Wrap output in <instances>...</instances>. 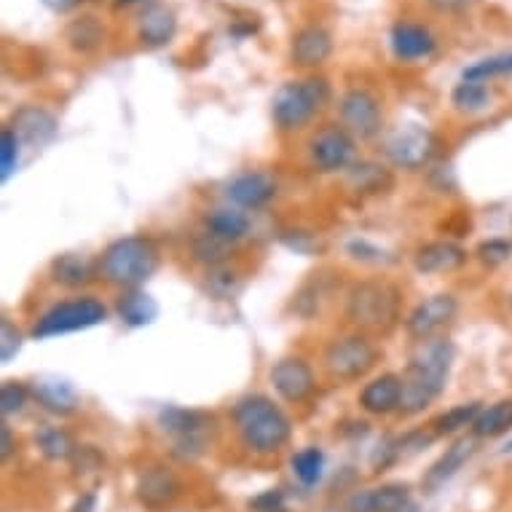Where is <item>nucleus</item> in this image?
Instances as JSON below:
<instances>
[{"label":"nucleus","mask_w":512,"mask_h":512,"mask_svg":"<svg viewBox=\"0 0 512 512\" xmlns=\"http://www.w3.org/2000/svg\"><path fill=\"white\" fill-rule=\"evenodd\" d=\"M27 397H30V392H27L25 384H19V381H6V384L0 387V411H3V416H14V413L22 411L27 405Z\"/></svg>","instance_id":"obj_37"},{"label":"nucleus","mask_w":512,"mask_h":512,"mask_svg":"<svg viewBox=\"0 0 512 512\" xmlns=\"http://www.w3.org/2000/svg\"><path fill=\"white\" fill-rule=\"evenodd\" d=\"M41 3L43 6H49L51 11H57V14H65V11L76 9L81 0H41Z\"/></svg>","instance_id":"obj_45"},{"label":"nucleus","mask_w":512,"mask_h":512,"mask_svg":"<svg viewBox=\"0 0 512 512\" xmlns=\"http://www.w3.org/2000/svg\"><path fill=\"white\" fill-rule=\"evenodd\" d=\"M435 135L429 129H421V126H405V129H397L395 135L387 140V159L395 164V167L403 169H421L424 164H429V159L435 156Z\"/></svg>","instance_id":"obj_10"},{"label":"nucleus","mask_w":512,"mask_h":512,"mask_svg":"<svg viewBox=\"0 0 512 512\" xmlns=\"http://www.w3.org/2000/svg\"><path fill=\"white\" fill-rule=\"evenodd\" d=\"M38 445H41V451L46 459L51 462H65L70 456L76 454V443H73V437L65 432V429L49 427L43 429L41 435H38Z\"/></svg>","instance_id":"obj_33"},{"label":"nucleus","mask_w":512,"mask_h":512,"mask_svg":"<svg viewBox=\"0 0 512 512\" xmlns=\"http://www.w3.org/2000/svg\"><path fill=\"white\" fill-rule=\"evenodd\" d=\"M19 140L17 135L11 132V129H3V135H0V177H3V183L14 175V169H17V159H19Z\"/></svg>","instance_id":"obj_38"},{"label":"nucleus","mask_w":512,"mask_h":512,"mask_svg":"<svg viewBox=\"0 0 512 512\" xmlns=\"http://www.w3.org/2000/svg\"><path fill=\"white\" fill-rule=\"evenodd\" d=\"M341 121L346 132H352L360 140H373L381 132V105L365 89H352L341 100Z\"/></svg>","instance_id":"obj_11"},{"label":"nucleus","mask_w":512,"mask_h":512,"mask_svg":"<svg viewBox=\"0 0 512 512\" xmlns=\"http://www.w3.org/2000/svg\"><path fill=\"white\" fill-rule=\"evenodd\" d=\"M293 470L303 486H314L325 470V454L319 448H303L293 456Z\"/></svg>","instance_id":"obj_34"},{"label":"nucleus","mask_w":512,"mask_h":512,"mask_svg":"<svg viewBox=\"0 0 512 512\" xmlns=\"http://www.w3.org/2000/svg\"><path fill=\"white\" fill-rule=\"evenodd\" d=\"M352 153L354 140L349 137L346 129H338V126L322 129V132L311 140V161H314L322 172H338V169L349 167Z\"/></svg>","instance_id":"obj_13"},{"label":"nucleus","mask_w":512,"mask_h":512,"mask_svg":"<svg viewBox=\"0 0 512 512\" xmlns=\"http://www.w3.org/2000/svg\"><path fill=\"white\" fill-rule=\"evenodd\" d=\"M274 194H277V183L263 172H247V175H239L228 185V199L236 207H244V210L266 207L274 199Z\"/></svg>","instance_id":"obj_17"},{"label":"nucleus","mask_w":512,"mask_h":512,"mask_svg":"<svg viewBox=\"0 0 512 512\" xmlns=\"http://www.w3.org/2000/svg\"><path fill=\"white\" fill-rule=\"evenodd\" d=\"M116 3H124V6H129V3H140V0H116Z\"/></svg>","instance_id":"obj_47"},{"label":"nucleus","mask_w":512,"mask_h":512,"mask_svg":"<svg viewBox=\"0 0 512 512\" xmlns=\"http://www.w3.org/2000/svg\"><path fill=\"white\" fill-rule=\"evenodd\" d=\"M499 76H512V51L480 59V62H475V65L464 70L462 81H480V84H486V81Z\"/></svg>","instance_id":"obj_29"},{"label":"nucleus","mask_w":512,"mask_h":512,"mask_svg":"<svg viewBox=\"0 0 512 512\" xmlns=\"http://www.w3.org/2000/svg\"><path fill=\"white\" fill-rule=\"evenodd\" d=\"M68 41L76 51H92L102 43V27L92 17L76 19L68 30Z\"/></svg>","instance_id":"obj_35"},{"label":"nucleus","mask_w":512,"mask_h":512,"mask_svg":"<svg viewBox=\"0 0 512 512\" xmlns=\"http://www.w3.org/2000/svg\"><path fill=\"white\" fill-rule=\"evenodd\" d=\"M177 494H180V480L167 467H151L137 480V499L151 510H161V507L172 504Z\"/></svg>","instance_id":"obj_16"},{"label":"nucleus","mask_w":512,"mask_h":512,"mask_svg":"<svg viewBox=\"0 0 512 512\" xmlns=\"http://www.w3.org/2000/svg\"><path fill=\"white\" fill-rule=\"evenodd\" d=\"M333 51V41L322 27H303L293 38V59L301 68H317Z\"/></svg>","instance_id":"obj_21"},{"label":"nucleus","mask_w":512,"mask_h":512,"mask_svg":"<svg viewBox=\"0 0 512 512\" xmlns=\"http://www.w3.org/2000/svg\"><path fill=\"white\" fill-rule=\"evenodd\" d=\"M459 311V301L451 293L429 295L427 301H421L416 309L411 311V317L405 319V330L408 336L416 341H427V338H437L440 330H445L456 319Z\"/></svg>","instance_id":"obj_9"},{"label":"nucleus","mask_w":512,"mask_h":512,"mask_svg":"<svg viewBox=\"0 0 512 512\" xmlns=\"http://www.w3.org/2000/svg\"><path fill=\"white\" fill-rule=\"evenodd\" d=\"M392 51L397 57L411 62V59L429 57L435 51V38L429 30L419 25H408V22H400L392 30Z\"/></svg>","instance_id":"obj_22"},{"label":"nucleus","mask_w":512,"mask_h":512,"mask_svg":"<svg viewBox=\"0 0 512 512\" xmlns=\"http://www.w3.org/2000/svg\"><path fill=\"white\" fill-rule=\"evenodd\" d=\"M504 451H512V440L507 445H504Z\"/></svg>","instance_id":"obj_48"},{"label":"nucleus","mask_w":512,"mask_h":512,"mask_svg":"<svg viewBox=\"0 0 512 512\" xmlns=\"http://www.w3.org/2000/svg\"><path fill=\"white\" fill-rule=\"evenodd\" d=\"M252 507L258 512H282L279 507H282V494L279 491H269V494L258 496L255 502H252Z\"/></svg>","instance_id":"obj_42"},{"label":"nucleus","mask_w":512,"mask_h":512,"mask_svg":"<svg viewBox=\"0 0 512 512\" xmlns=\"http://www.w3.org/2000/svg\"><path fill=\"white\" fill-rule=\"evenodd\" d=\"M228 247H231V244L223 242V239H218V236L207 231V234H202L194 242V255L196 261L207 263V266L215 269V266H220V263L228 258Z\"/></svg>","instance_id":"obj_36"},{"label":"nucleus","mask_w":512,"mask_h":512,"mask_svg":"<svg viewBox=\"0 0 512 512\" xmlns=\"http://www.w3.org/2000/svg\"><path fill=\"white\" fill-rule=\"evenodd\" d=\"M403 295L387 279H365L349 287L346 295V317L360 333L387 336L400 322Z\"/></svg>","instance_id":"obj_3"},{"label":"nucleus","mask_w":512,"mask_h":512,"mask_svg":"<svg viewBox=\"0 0 512 512\" xmlns=\"http://www.w3.org/2000/svg\"><path fill=\"white\" fill-rule=\"evenodd\" d=\"M349 183H352L357 191L378 194V191H387L389 185H392V175H389L384 167H378V164H357V167L349 172Z\"/></svg>","instance_id":"obj_31"},{"label":"nucleus","mask_w":512,"mask_h":512,"mask_svg":"<svg viewBox=\"0 0 512 512\" xmlns=\"http://www.w3.org/2000/svg\"><path fill=\"white\" fill-rule=\"evenodd\" d=\"M51 274L57 279L59 285L65 287H84L89 285L94 279V274H100V271L94 269L92 261H86L84 255H59L57 261L51 263Z\"/></svg>","instance_id":"obj_26"},{"label":"nucleus","mask_w":512,"mask_h":512,"mask_svg":"<svg viewBox=\"0 0 512 512\" xmlns=\"http://www.w3.org/2000/svg\"><path fill=\"white\" fill-rule=\"evenodd\" d=\"M19 349H22V333L3 317V322H0V362L6 365L9 360H14Z\"/></svg>","instance_id":"obj_39"},{"label":"nucleus","mask_w":512,"mask_h":512,"mask_svg":"<svg viewBox=\"0 0 512 512\" xmlns=\"http://www.w3.org/2000/svg\"><path fill=\"white\" fill-rule=\"evenodd\" d=\"M378 349L365 333L336 338L325 352V368L338 381H357L376 368Z\"/></svg>","instance_id":"obj_7"},{"label":"nucleus","mask_w":512,"mask_h":512,"mask_svg":"<svg viewBox=\"0 0 512 512\" xmlns=\"http://www.w3.org/2000/svg\"><path fill=\"white\" fill-rule=\"evenodd\" d=\"M349 252H352V258H357V261H365V263L387 261V258H384V250H378V247H373V244H368V242H352L349 244Z\"/></svg>","instance_id":"obj_41"},{"label":"nucleus","mask_w":512,"mask_h":512,"mask_svg":"<svg viewBox=\"0 0 512 512\" xmlns=\"http://www.w3.org/2000/svg\"><path fill=\"white\" fill-rule=\"evenodd\" d=\"M35 400L51 413H73L78 408V392L62 378H38L33 387Z\"/></svg>","instance_id":"obj_23"},{"label":"nucleus","mask_w":512,"mask_h":512,"mask_svg":"<svg viewBox=\"0 0 512 512\" xmlns=\"http://www.w3.org/2000/svg\"><path fill=\"white\" fill-rule=\"evenodd\" d=\"M480 411H483V405L480 403H464L451 408V411H445L443 416L435 421L437 435H454V432H462V429L472 427L475 419L480 416Z\"/></svg>","instance_id":"obj_32"},{"label":"nucleus","mask_w":512,"mask_h":512,"mask_svg":"<svg viewBox=\"0 0 512 512\" xmlns=\"http://www.w3.org/2000/svg\"><path fill=\"white\" fill-rule=\"evenodd\" d=\"M105 317H108V309L97 298H76V301L57 303L35 322L33 336L43 341V338L78 333V330L100 325V322H105Z\"/></svg>","instance_id":"obj_6"},{"label":"nucleus","mask_w":512,"mask_h":512,"mask_svg":"<svg viewBox=\"0 0 512 512\" xmlns=\"http://www.w3.org/2000/svg\"><path fill=\"white\" fill-rule=\"evenodd\" d=\"M177 33V19L167 6H148L140 17V38L148 46H167Z\"/></svg>","instance_id":"obj_24"},{"label":"nucleus","mask_w":512,"mask_h":512,"mask_svg":"<svg viewBox=\"0 0 512 512\" xmlns=\"http://www.w3.org/2000/svg\"><path fill=\"white\" fill-rule=\"evenodd\" d=\"M207 231L223 239V242L234 244L250 231V218L239 210H215L207 218Z\"/></svg>","instance_id":"obj_28"},{"label":"nucleus","mask_w":512,"mask_h":512,"mask_svg":"<svg viewBox=\"0 0 512 512\" xmlns=\"http://www.w3.org/2000/svg\"><path fill=\"white\" fill-rule=\"evenodd\" d=\"M454 357L456 349L448 338L437 336L419 341L403 376V397H400L403 416H416L443 395L445 381L454 368Z\"/></svg>","instance_id":"obj_1"},{"label":"nucleus","mask_w":512,"mask_h":512,"mask_svg":"<svg viewBox=\"0 0 512 512\" xmlns=\"http://www.w3.org/2000/svg\"><path fill=\"white\" fill-rule=\"evenodd\" d=\"M411 504L408 486L392 483V486L365 488L349 496L346 512H403Z\"/></svg>","instance_id":"obj_15"},{"label":"nucleus","mask_w":512,"mask_h":512,"mask_svg":"<svg viewBox=\"0 0 512 512\" xmlns=\"http://www.w3.org/2000/svg\"><path fill=\"white\" fill-rule=\"evenodd\" d=\"M456 110L462 113H478V110H486L488 102H491V92H488L486 84L480 81H462L456 86L454 94H451Z\"/></svg>","instance_id":"obj_30"},{"label":"nucleus","mask_w":512,"mask_h":512,"mask_svg":"<svg viewBox=\"0 0 512 512\" xmlns=\"http://www.w3.org/2000/svg\"><path fill=\"white\" fill-rule=\"evenodd\" d=\"M92 507H94V496H84V502H78L73 512H92Z\"/></svg>","instance_id":"obj_46"},{"label":"nucleus","mask_w":512,"mask_h":512,"mask_svg":"<svg viewBox=\"0 0 512 512\" xmlns=\"http://www.w3.org/2000/svg\"><path fill=\"white\" fill-rule=\"evenodd\" d=\"M510 309H512V293H510Z\"/></svg>","instance_id":"obj_49"},{"label":"nucleus","mask_w":512,"mask_h":512,"mask_svg":"<svg viewBox=\"0 0 512 512\" xmlns=\"http://www.w3.org/2000/svg\"><path fill=\"white\" fill-rule=\"evenodd\" d=\"M400 397H403V378L395 373L373 378L360 392V405L373 416H387L400 411Z\"/></svg>","instance_id":"obj_18"},{"label":"nucleus","mask_w":512,"mask_h":512,"mask_svg":"<svg viewBox=\"0 0 512 512\" xmlns=\"http://www.w3.org/2000/svg\"><path fill=\"white\" fill-rule=\"evenodd\" d=\"M472 454H475V440L472 437H462V440H456L443 456H440V462L432 464V470L427 472V478H424V486L429 491H435L445 483V480H451L456 472L462 470L464 464L470 462Z\"/></svg>","instance_id":"obj_20"},{"label":"nucleus","mask_w":512,"mask_h":512,"mask_svg":"<svg viewBox=\"0 0 512 512\" xmlns=\"http://www.w3.org/2000/svg\"><path fill=\"white\" fill-rule=\"evenodd\" d=\"M467 263V252L454 242H432L416 252V269L424 274H451Z\"/></svg>","instance_id":"obj_19"},{"label":"nucleus","mask_w":512,"mask_h":512,"mask_svg":"<svg viewBox=\"0 0 512 512\" xmlns=\"http://www.w3.org/2000/svg\"><path fill=\"white\" fill-rule=\"evenodd\" d=\"M429 3L440 11H462L467 6H472L475 0H429Z\"/></svg>","instance_id":"obj_43"},{"label":"nucleus","mask_w":512,"mask_h":512,"mask_svg":"<svg viewBox=\"0 0 512 512\" xmlns=\"http://www.w3.org/2000/svg\"><path fill=\"white\" fill-rule=\"evenodd\" d=\"M156 269H159V250L145 236L118 239L102 252L100 263H97V271L105 282L129 287V290H137L143 282H148Z\"/></svg>","instance_id":"obj_4"},{"label":"nucleus","mask_w":512,"mask_h":512,"mask_svg":"<svg viewBox=\"0 0 512 512\" xmlns=\"http://www.w3.org/2000/svg\"><path fill=\"white\" fill-rule=\"evenodd\" d=\"M478 255L486 266H502L504 261L512 258V244L504 242V239H491V242L480 244Z\"/></svg>","instance_id":"obj_40"},{"label":"nucleus","mask_w":512,"mask_h":512,"mask_svg":"<svg viewBox=\"0 0 512 512\" xmlns=\"http://www.w3.org/2000/svg\"><path fill=\"white\" fill-rule=\"evenodd\" d=\"M271 384L285 403H303L314 392V373L298 357H285L271 368Z\"/></svg>","instance_id":"obj_12"},{"label":"nucleus","mask_w":512,"mask_h":512,"mask_svg":"<svg viewBox=\"0 0 512 512\" xmlns=\"http://www.w3.org/2000/svg\"><path fill=\"white\" fill-rule=\"evenodd\" d=\"M512 432V400H499L480 411V416L472 424L475 437H502Z\"/></svg>","instance_id":"obj_27"},{"label":"nucleus","mask_w":512,"mask_h":512,"mask_svg":"<svg viewBox=\"0 0 512 512\" xmlns=\"http://www.w3.org/2000/svg\"><path fill=\"white\" fill-rule=\"evenodd\" d=\"M159 424L164 432L177 437V454L194 459L204 451L210 419L204 413L185 411V408H164L159 413Z\"/></svg>","instance_id":"obj_8"},{"label":"nucleus","mask_w":512,"mask_h":512,"mask_svg":"<svg viewBox=\"0 0 512 512\" xmlns=\"http://www.w3.org/2000/svg\"><path fill=\"white\" fill-rule=\"evenodd\" d=\"M11 451H14V437H11L9 424H3V427H0V456L9 459Z\"/></svg>","instance_id":"obj_44"},{"label":"nucleus","mask_w":512,"mask_h":512,"mask_svg":"<svg viewBox=\"0 0 512 512\" xmlns=\"http://www.w3.org/2000/svg\"><path fill=\"white\" fill-rule=\"evenodd\" d=\"M57 118L51 116L46 108H38V105H27V108L17 110L14 113V121H11V132L17 135L19 143L25 145H46L57 137Z\"/></svg>","instance_id":"obj_14"},{"label":"nucleus","mask_w":512,"mask_h":512,"mask_svg":"<svg viewBox=\"0 0 512 512\" xmlns=\"http://www.w3.org/2000/svg\"><path fill=\"white\" fill-rule=\"evenodd\" d=\"M234 424L242 443L255 454H277L293 432L287 413L263 395L242 397L234 408Z\"/></svg>","instance_id":"obj_2"},{"label":"nucleus","mask_w":512,"mask_h":512,"mask_svg":"<svg viewBox=\"0 0 512 512\" xmlns=\"http://www.w3.org/2000/svg\"><path fill=\"white\" fill-rule=\"evenodd\" d=\"M330 97V86L325 78H306V81H290L277 92L271 102L274 124L285 132L301 129L314 118Z\"/></svg>","instance_id":"obj_5"},{"label":"nucleus","mask_w":512,"mask_h":512,"mask_svg":"<svg viewBox=\"0 0 512 512\" xmlns=\"http://www.w3.org/2000/svg\"><path fill=\"white\" fill-rule=\"evenodd\" d=\"M118 317L124 319L129 328H145L159 317V303L143 290H129L118 298Z\"/></svg>","instance_id":"obj_25"}]
</instances>
